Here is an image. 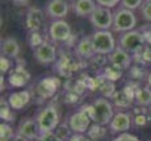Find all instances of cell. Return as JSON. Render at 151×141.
Listing matches in <instances>:
<instances>
[{"mask_svg": "<svg viewBox=\"0 0 151 141\" xmlns=\"http://www.w3.org/2000/svg\"><path fill=\"white\" fill-rule=\"evenodd\" d=\"M83 110L91 116L92 121L103 125V127L109 125L114 116L113 105L106 98H99L91 105L83 107Z\"/></svg>", "mask_w": 151, "mask_h": 141, "instance_id": "obj_1", "label": "cell"}, {"mask_svg": "<svg viewBox=\"0 0 151 141\" xmlns=\"http://www.w3.org/2000/svg\"><path fill=\"white\" fill-rule=\"evenodd\" d=\"M137 26V16L134 11L127 8H120L114 12V20H113L112 29L117 33H125V32L133 31Z\"/></svg>", "mask_w": 151, "mask_h": 141, "instance_id": "obj_2", "label": "cell"}, {"mask_svg": "<svg viewBox=\"0 0 151 141\" xmlns=\"http://www.w3.org/2000/svg\"><path fill=\"white\" fill-rule=\"evenodd\" d=\"M91 39L96 54L109 55L117 48L116 46V39L110 31H96L92 34Z\"/></svg>", "mask_w": 151, "mask_h": 141, "instance_id": "obj_3", "label": "cell"}, {"mask_svg": "<svg viewBox=\"0 0 151 141\" xmlns=\"http://www.w3.org/2000/svg\"><path fill=\"white\" fill-rule=\"evenodd\" d=\"M145 42H146V37L142 32L139 31H129L121 34L120 41H118V46H121L126 52H129L130 54L138 53L139 50L145 48Z\"/></svg>", "mask_w": 151, "mask_h": 141, "instance_id": "obj_4", "label": "cell"}, {"mask_svg": "<svg viewBox=\"0 0 151 141\" xmlns=\"http://www.w3.org/2000/svg\"><path fill=\"white\" fill-rule=\"evenodd\" d=\"M113 20H114V13L112 12V8L103 5H97V8L89 16L92 26L97 31H109L113 26Z\"/></svg>", "mask_w": 151, "mask_h": 141, "instance_id": "obj_5", "label": "cell"}, {"mask_svg": "<svg viewBox=\"0 0 151 141\" xmlns=\"http://www.w3.org/2000/svg\"><path fill=\"white\" fill-rule=\"evenodd\" d=\"M36 120L40 125L41 133L43 132H53L59 125V115L55 107H45L38 112Z\"/></svg>", "mask_w": 151, "mask_h": 141, "instance_id": "obj_6", "label": "cell"}, {"mask_svg": "<svg viewBox=\"0 0 151 141\" xmlns=\"http://www.w3.org/2000/svg\"><path fill=\"white\" fill-rule=\"evenodd\" d=\"M91 116L84 110H79L68 117V128L72 133H86L91 127Z\"/></svg>", "mask_w": 151, "mask_h": 141, "instance_id": "obj_7", "label": "cell"}, {"mask_svg": "<svg viewBox=\"0 0 151 141\" xmlns=\"http://www.w3.org/2000/svg\"><path fill=\"white\" fill-rule=\"evenodd\" d=\"M71 26L63 19L54 20L49 26V34L55 42H65L71 37Z\"/></svg>", "mask_w": 151, "mask_h": 141, "instance_id": "obj_8", "label": "cell"}, {"mask_svg": "<svg viewBox=\"0 0 151 141\" xmlns=\"http://www.w3.org/2000/svg\"><path fill=\"white\" fill-rule=\"evenodd\" d=\"M17 133L27 137L28 140H38L41 136V129H40V125L36 119L25 117L20 121L19 127H17Z\"/></svg>", "mask_w": 151, "mask_h": 141, "instance_id": "obj_9", "label": "cell"}, {"mask_svg": "<svg viewBox=\"0 0 151 141\" xmlns=\"http://www.w3.org/2000/svg\"><path fill=\"white\" fill-rule=\"evenodd\" d=\"M34 58L41 65H50L57 60V49L53 44L45 41L38 48L34 49Z\"/></svg>", "mask_w": 151, "mask_h": 141, "instance_id": "obj_10", "label": "cell"}, {"mask_svg": "<svg viewBox=\"0 0 151 141\" xmlns=\"http://www.w3.org/2000/svg\"><path fill=\"white\" fill-rule=\"evenodd\" d=\"M45 24V13L40 8H29L25 17V28L29 32H40Z\"/></svg>", "mask_w": 151, "mask_h": 141, "instance_id": "obj_11", "label": "cell"}, {"mask_svg": "<svg viewBox=\"0 0 151 141\" xmlns=\"http://www.w3.org/2000/svg\"><path fill=\"white\" fill-rule=\"evenodd\" d=\"M70 11V3L66 0H50L46 5V15L53 20H59L67 16Z\"/></svg>", "mask_w": 151, "mask_h": 141, "instance_id": "obj_12", "label": "cell"}, {"mask_svg": "<svg viewBox=\"0 0 151 141\" xmlns=\"http://www.w3.org/2000/svg\"><path fill=\"white\" fill-rule=\"evenodd\" d=\"M108 61L110 65L120 67L122 70H126L132 65V54L129 52H126L121 46H117L110 54L108 55Z\"/></svg>", "mask_w": 151, "mask_h": 141, "instance_id": "obj_13", "label": "cell"}, {"mask_svg": "<svg viewBox=\"0 0 151 141\" xmlns=\"http://www.w3.org/2000/svg\"><path fill=\"white\" fill-rule=\"evenodd\" d=\"M132 128V117L126 112H117L114 113L112 121L109 124V129L113 133H122Z\"/></svg>", "mask_w": 151, "mask_h": 141, "instance_id": "obj_14", "label": "cell"}, {"mask_svg": "<svg viewBox=\"0 0 151 141\" xmlns=\"http://www.w3.org/2000/svg\"><path fill=\"white\" fill-rule=\"evenodd\" d=\"M96 0H75L72 4V9L76 16L79 17H89L95 9L97 8Z\"/></svg>", "mask_w": 151, "mask_h": 141, "instance_id": "obj_15", "label": "cell"}, {"mask_svg": "<svg viewBox=\"0 0 151 141\" xmlns=\"http://www.w3.org/2000/svg\"><path fill=\"white\" fill-rule=\"evenodd\" d=\"M58 89V79L55 78H45L42 81L38 82L36 87V91L41 98H51L55 94V91Z\"/></svg>", "mask_w": 151, "mask_h": 141, "instance_id": "obj_16", "label": "cell"}, {"mask_svg": "<svg viewBox=\"0 0 151 141\" xmlns=\"http://www.w3.org/2000/svg\"><path fill=\"white\" fill-rule=\"evenodd\" d=\"M30 79V74L27 71L24 66H16L13 69V71H11L9 74V84L13 87H22L29 82Z\"/></svg>", "mask_w": 151, "mask_h": 141, "instance_id": "obj_17", "label": "cell"}, {"mask_svg": "<svg viewBox=\"0 0 151 141\" xmlns=\"http://www.w3.org/2000/svg\"><path fill=\"white\" fill-rule=\"evenodd\" d=\"M20 54V44L14 37H7L3 40L1 42V55L11 58V60H16L19 58Z\"/></svg>", "mask_w": 151, "mask_h": 141, "instance_id": "obj_18", "label": "cell"}, {"mask_svg": "<svg viewBox=\"0 0 151 141\" xmlns=\"http://www.w3.org/2000/svg\"><path fill=\"white\" fill-rule=\"evenodd\" d=\"M29 102H30V92L28 90L16 91L11 94L8 98V103L12 107V110H22Z\"/></svg>", "mask_w": 151, "mask_h": 141, "instance_id": "obj_19", "label": "cell"}, {"mask_svg": "<svg viewBox=\"0 0 151 141\" xmlns=\"http://www.w3.org/2000/svg\"><path fill=\"white\" fill-rule=\"evenodd\" d=\"M76 54L80 58H92L93 55H96L93 44H92V39L84 37V39L80 40L76 45Z\"/></svg>", "mask_w": 151, "mask_h": 141, "instance_id": "obj_20", "label": "cell"}, {"mask_svg": "<svg viewBox=\"0 0 151 141\" xmlns=\"http://www.w3.org/2000/svg\"><path fill=\"white\" fill-rule=\"evenodd\" d=\"M134 95L135 94H130L127 87H125V90H121V91H117V92L113 94L112 99H113V103L114 105L120 108H127L130 104H132L133 99H134Z\"/></svg>", "mask_w": 151, "mask_h": 141, "instance_id": "obj_21", "label": "cell"}, {"mask_svg": "<svg viewBox=\"0 0 151 141\" xmlns=\"http://www.w3.org/2000/svg\"><path fill=\"white\" fill-rule=\"evenodd\" d=\"M134 99L135 103L141 107H149V105H151V89L149 86L135 89Z\"/></svg>", "mask_w": 151, "mask_h": 141, "instance_id": "obj_22", "label": "cell"}, {"mask_svg": "<svg viewBox=\"0 0 151 141\" xmlns=\"http://www.w3.org/2000/svg\"><path fill=\"white\" fill-rule=\"evenodd\" d=\"M122 69H120V67L114 66V65H109V66L105 67V70H104V78L109 79V81L114 82V81H118V79L121 78V75H122Z\"/></svg>", "mask_w": 151, "mask_h": 141, "instance_id": "obj_23", "label": "cell"}, {"mask_svg": "<svg viewBox=\"0 0 151 141\" xmlns=\"http://www.w3.org/2000/svg\"><path fill=\"white\" fill-rule=\"evenodd\" d=\"M104 134H105V129L103 128V125L96 124V123H93V125H91L89 129L87 131V136L91 140H99V139H101Z\"/></svg>", "mask_w": 151, "mask_h": 141, "instance_id": "obj_24", "label": "cell"}, {"mask_svg": "<svg viewBox=\"0 0 151 141\" xmlns=\"http://www.w3.org/2000/svg\"><path fill=\"white\" fill-rule=\"evenodd\" d=\"M14 136V132L12 127L7 123L0 124V141H9Z\"/></svg>", "mask_w": 151, "mask_h": 141, "instance_id": "obj_25", "label": "cell"}, {"mask_svg": "<svg viewBox=\"0 0 151 141\" xmlns=\"http://www.w3.org/2000/svg\"><path fill=\"white\" fill-rule=\"evenodd\" d=\"M28 42L32 48L36 49V48H38L41 44L45 42V40L42 39L40 32H30V34H29V37H28Z\"/></svg>", "mask_w": 151, "mask_h": 141, "instance_id": "obj_26", "label": "cell"}, {"mask_svg": "<svg viewBox=\"0 0 151 141\" xmlns=\"http://www.w3.org/2000/svg\"><path fill=\"white\" fill-rule=\"evenodd\" d=\"M0 116H1L3 120H7V121H11V119H12V107L9 105L8 100H3L1 99V112H0Z\"/></svg>", "mask_w": 151, "mask_h": 141, "instance_id": "obj_27", "label": "cell"}, {"mask_svg": "<svg viewBox=\"0 0 151 141\" xmlns=\"http://www.w3.org/2000/svg\"><path fill=\"white\" fill-rule=\"evenodd\" d=\"M143 1L145 0H121V5H122L124 8H127V9L135 11L142 7Z\"/></svg>", "mask_w": 151, "mask_h": 141, "instance_id": "obj_28", "label": "cell"}, {"mask_svg": "<svg viewBox=\"0 0 151 141\" xmlns=\"http://www.w3.org/2000/svg\"><path fill=\"white\" fill-rule=\"evenodd\" d=\"M141 13L146 21L151 23V0H145L141 7Z\"/></svg>", "mask_w": 151, "mask_h": 141, "instance_id": "obj_29", "label": "cell"}, {"mask_svg": "<svg viewBox=\"0 0 151 141\" xmlns=\"http://www.w3.org/2000/svg\"><path fill=\"white\" fill-rule=\"evenodd\" d=\"M38 141H65V140L58 136L55 132H43L40 136Z\"/></svg>", "mask_w": 151, "mask_h": 141, "instance_id": "obj_30", "label": "cell"}, {"mask_svg": "<svg viewBox=\"0 0 151 141\" xmlns=\"http://www.w3.org/2000/svg\"><path fill=\"white\" fill-rule=\"evenodd\" d=\"M112 141H141V140H139L137 136L132 134V133L122 132V133H120L117 137H114V139H113Z\"/></svg>", "mask_w": 151, "mask_h": 141, "instance_id": "obj_31", "label": "cell"}, {"mask_svg": "<svg viewBox=\"0 0 151 141\" xmlns=\"http://www.w3.org/2000/svg\"><path fill=\"white\" fill-rule=\"evenodd\" d=\"M11 65H12V62H11V58L5 57V55H1V58H0V70H1V74L9 71Z\"/></svg>", "mask_w": 151, "mask_h": 141, "instance_id": "obj_32", "label": "cell"}, {"mask_svg": "<svg viewBox=\"0 0 151 141\" xmlns=\"http://www.w3.org/2000/svg\"><path fill=\"white\" fill-rule=\"evenodd\" d=\"M96 3L99 5H103V7H108V8H114L118 3H121V0H96Z\"/></svg>", "mask_w": 151, "mask_h": 141, "instance_id": "obj_33", "label": "cell"}, {"mask_svg": "<svg viewBox=\"0 0 151 141\" xmlns=\"http://www.w3.org/2000/svg\"><path fill=\"white\" fill-rule=\"evenodd\" d=\"M67 141H92L88 136H84V133H72Z\"/></svg>", "mask_w": 151, "mask_h": 141, "instance_id": "obj_34", "label": "cell"}, {"mask_svg": "<svg viewBox=\"0 0 151 141\" xmlns=\"http://www.w3.org/2000/svg\"><path fill=\"white\" fill-rule=\"evenodd\" d=\"M134 121H135V125H138V127H143V125L147 124L149 119H147V117L145 116V115H142V113H141V115H137V116H135V120H134Z\"/></svg>", "mask_w": 151, "mask_h": 141, "instance_id": "obj_35", "label": "cell"}, {"mask_svg": "<svg viewBox=\"0 0 151 141\" xmlns=\"http://www.w3.org/2000/svg\"><path fill=\"white\" fill-rule=\"evenodd\" d=\"M9 141H30V140H28L27 137H24V136H21V134H19V133H16L14 136Z\"/></svg>", "mask_w": 151, "mask_h": 141, "instance_id": "obj_36", "label": "cell"}, {"mask_svg": "<svg viewBox=\"0 0 151 141\" xmlns=\"http://www.w3.org/2000/svg\"><path fill=\"white\" fill-rule=\"evenodd\" d=\"M146 82H147V86L151 89V71L147 74V79H146Z\"/></svg>", "mask_w": 151, "mask_h": 141, "instance_id": "obj_37", "label": "cell"}, {"mask_svg": "<svg viewBox=\"0 0 151 141\" xmlns=\"http://www.w3.org/2000/svg\"><path fill=\"white\" fill-rule=\"evenodd\" d=\"M66 1L70 3V4H74V1H75V0H66Z\"/></svg>", "mask_w": 151, "mask_h": 141, "instance_id": "obj_38", "label": "cell"}]
</instances>
